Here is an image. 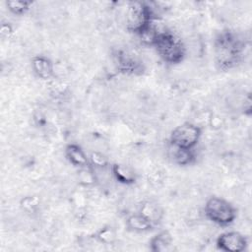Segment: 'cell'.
<instances>
[{"instance_id": "obj_1", "label": "cell", "mask_w": 252, "mask_h": 252, "mask_svg": "<svg viewBox=\"0 0 252 252\" xmlns=\"http://www.w3.org/2000/svg\"><path fill=\"white\" fill-rule=\"evenodd\" d=\"M243 43L237 35L229 31L220 32L216 39L217 62L222 69L235 66L241 58Z\"/></svg>"}, {"instance_id": "obj_2", "label": "cell", "mask_w": 252, "mask_h": 252, "mask_svg": "<svg viewBox=\"0 0 252 252\" xmlns=\"http://www.w3.org/2000/svg\"><path fill=\"white\" fill-rule=\"evenodd\" d=\"M153 46L158 56L166 63L178 64L186 56V45L172 32L163 29L157 36Z\"/></svg>"}, {"instance_id": "obj_3", "label": "cell", "mask_w": 252, "mask_h": 252, "mask_svg": "<svg viewBox=\"0 0 252 252\" xmlns=\"http://www.w3.org/2000/svg\"><path fill=\"white\" fill-rule=\"evenodd\" d=\"M158 19L155 8L147 2H131L126 11L127 29L135 34L140 33L146 27Z\"/></svg>"}, {"instance_id": "obj_4", "label": "cell", "mask_w": 252, "mask_h": 252, "mask_svg": "<svg viewBox=\"0 0 252 252\" xmlns=\"http://www.w3.org/2000/svg\"><path fill=\"white\" fill-rule=\"evenodd\" d=\"M204 213L208 220L220 226H226L236 219V209L221 197H211L206 201Z\"/></svg>"}, {"instance_id": "obj_5", "label": "cell", "mask_w": 252, "mask_h": 252, "mask_svg": "<svg viewBox=\"0 0 252 252\" xmlns=\"http://www.w3.org/2000/svg\"><path fill=\"white\" fill-rule=\"evenodd\" d=\"M202 137V128L193 122H184L171 131L169 144L183 149H194Z\"/></svg>"}, {"instance_id": "obj_6", "label": "cell", "mask_w": 252, "mask_h": 252, "mask_svg": "<svg viewBox=\"0 0 252 252\" xmlns=\"http://www.w3.org/2000/svg\"><path fill=\"white\" fill-rule=\"evenodd\" d=\"M218 249L225 252H242L247 247V238L238 231H226L216 239Z\"/></svg>"}, {"instance_id": "obj_7", "label": "cell", "mask_w": 252, "mask_h": 252, "mask_svg": "<svg viewBox=\"0 0 252 252\" xmlns=\"http://www.w3.org/2000/svg\"><path fill=\"white\" fill-rule=\"evenodd\" d=\"M114 62L117 68L129 75H139L144 71L143 64L132 54L124 50H117L114 53Z\"/></svg>"}, {"instance_id": "obj_8", "label": "cell", "mask_w": 252, "mask_h": 252, "mask_svg": "<svg viewBox=\"0 0 252 252\" xmlns=\"http://www.w3.org/2000/svg\"><path fill=\"white\" fill-rule=\"evenodd\" d=\"M112 178L122 185H132L137 180V174L129 165L123 163H113L110 166Z\"/></svg>"}, {"instance_id": "obj_9", "label": "cell", "mask_w": 252, "mask_h": 252, "mask_svg": "<svg viewBox=\"0 0 252 252\" xmlns=\"http://www.w3.org/2000/svg\"><path fill=\"white\" fill-rule=\"evenodd\" d=\"M167 158L177 165L186 166L195 161L196 156L193 149H183L169 144L167 148Z\"/></svg>"}, {"instance_id": "obj_10", "label": "cell", "mask_w": 252, "mask_h": 252, "mask_svg": "<svg viewBox=\"0 0 252 252\" xmlns=\"http://www.w3.org/2000/svg\"><path fill=\"white\" fill-rule=\"evenodd\" d=\"M64 154L67 160L76 167L81 168V167L90 165L89 157L87 156L85 151L82 149V147L77 144H74V143L68 144L65 147Z\"/></svg>"}, {"instance_id": "obj_11", "label": "cell", "mask_w": 252, "mask_h": 252, "mask_svg": "<svg viewBox=\"0 0 252 252\" xmlns=\"http://www.w3.org/2000/svg\"><path fill=\"white\" fill-rule=\"evenodd\" d=\"M32 68L34 74L42 80H49L54 76L55 70L52 61L43 55H37L32 58Z\"/></svg>"}, {"instance_id": "obj_12", "label": "cell", "mask_w": 252, "mask_h": 252, "mask_svg": "<svg viewBox=\"0 0 252 252\" xmlns=\"http://www.w3.org/2000/svg\"><path fill=\"white\" fill-rule=\"evenodd\" d=\"M154 223L140 213L132 214L126 219V226L134 232H147L154 227Z\"/></svg>"}, {"instance_id": "obj_13", "label": "cell", "mask_w": 252, "mask_h": 252, "mask_svg": "<svg viewBox=\"0 0 252 252\" xmlns=\"http://www.w3.org/2000/svg\"><path fill=\"white\" fill-rule=\"evenodd\" d=\"M172 236L167 230H162L157 233L150 240V249L154 252L169 251L172 247Z\"/></svg>"}, {"instance_id": "obj_14", "label": "cell", "mask_w": 252, "mask_h": 252, "mask_svg": "<svg viewBox=\"0 0 252 252\" xmlns=\"http://www.w3.org/2000/svg\"><path fill=\"white\" fill-rule=\"evenodd\" d=\"M139 213L149 219L154 224L160 221L163 217L162 208L154 201H145L140 205Z\"/></svg>"}, {"instance_id": "obj_15", "label": "cell", "mask_w": 252, "mask_h": 252, "mask_svg": "<svg viewBox=\"0 0 252 252\" xmlns=\"http://www.w3.org/2000/svg\"><path fill=\"white\" fill-rule=\"evenodd\" d=\"M32 3L31 1H20V0H9L6 2V6L8 10L17 16H23L27 14Z\"/></svg>"}, {"instance_id": "obj_16", "label": "cell", "mask_w": 252, "mask_h": 252, "mask_svg": "<svg viewBox=\"0 0 252 252\" xmlns=\"http://www.w3.org/2000/svg\"><path fill=\"white\" fill-rule=\"evenodd\" d=\"M78 179L79 182L86 187L92 186L96 182V176L94 168L90 165L81 167L78 170Z\"/></svg>"}, {"instance_id": "obj_17", "label": "cell", "mask_w": 252, "mask_h": 252, "mask_svg": "<svg viewBox=\"0 0 252 252\" xmlns=\"http://www.w3.org/2000/svg\"><path fill=\"white\" fill-rule=\"evenodd\" d=\"M90 164L94 169H103L107 168L109 165V161L107 157L99 151H93L89 156Z\"/></svg>"}, {"instance_id": "obj_18", "label": "cell", "mask_w": 252, "mask_h": 252, "mask_svg": "<svg viewBox=\"0 0 252 252\" xmlns=\"http://www.w3.org/2000/svg\"><path fill=\"white\" fill-rule=\"evenodd\" d=\"M95 239L104 245L112 244L116 239V232L110 226H103L95 233Z\"/></svg>"}, {"instance_id": "obj_19", "label": "cell", "mask_w": 252, "mask_h": 252, "mask_svg": "<svg viewBox=\"0 0 252 252\" xmlns=\"http://www.w3.org/2000/svg\"><path fill=\"white\" fill-rule=\"evenodd\" d=\"M40 200L36 196H26L21 200V207L27 213H33L39 206Z\"/></svg>"}]
</instances>
